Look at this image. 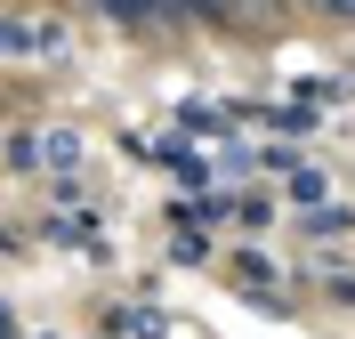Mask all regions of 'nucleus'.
<instances>
[{"mask_svg":"<svg viewBox=\"0 0 355 339\" xmlns=\"http://www.w3.org/2000/svg\"><path fill=\"white\" fill-rule=\"evenodd\" d=\"M33 234H41V243H65V250H81V259H97V267L113 259V243H105V226H97V218H41Z\"/></svg>","mask_w":355,"mask_h":339,"instance_id":"f257e3e1","label":"nucleus"},{"mask_svg":"<svg viewBox=\"0 0 355 339\" xmlns=\"http://www.w3.org/2000/svg\"><path fill=\"white\" fill-rule=\"evenodd\" d=\"M65 33L57 24H24V17H0V57H57Z\"/></svg>","mask_w":355,"mask_h":339,"instance_id":"f03ea898","label":"nucleus"},{"mask_svg":"<svg viewBox=\"0 0 355 339\" xmlns=\"http://www.w3.org/2000/svg\"><path fill=\"white\" fill-rule=\"evenodd\" d=\"M33 162H41V170H57V178H65V170H81V130H33Z\"/></svg>","mask_w":355,"mask_h":339,"instance_id":"7ed1b4c3","label":"nucleus"},{"mask_svg":"<svg viewBox=\"0 0 355 339\" xmlns=\"http://www.w3.org/2000/svg\"><path fill=\"white\" fill-rule=\"evenodd\" d=\"M146 162H170V170H178V178H186V186H210V162H202L194 146H186V137H162V146H154V154H146Z\"/></svg>","mask_w":355,"mask_h":339,"instance_id":"20e7f679","label":"nucleus"},{"mask_svg":"<svg viewBox=\"0 0 355 339\" xmlns=\"http://www.w3.org/2000/svg\"><path fill=\"white\" fill-rule=\"evenodd\" d=\"M299 226H307V234H347V226H355V210H339V202H315Z\"/></svg>","mask_w":355,"mask_h":339,"instance_id":"39448f33","label":"nucleus"},{"mask_svg":"<svg viewBox=\"0 0 355 339\" xmlns=\"http://www.w3.org/2000/svg\"><path fill=\"white\" fill-rule=\"evenodd\" d=\"M283 178H291V202H299V210L323 202V170H307V162H299V170H283Z\"/></svg>","mask_w":355,"mask_h":339,"instance_id":"423d86ee","label":"nucleus"},{"mask_svg":"<svg viewBox=\"0 0 355 339\" xmlns=\"http://www.w3.org/2000/svg\"><path fill=\"white\" fill-rule=\"evenodd\" d=\"M121 331H130V339H170V323H162L154 307H130V315H121Z\"/></svg>","mask_w":355,"mask_h":339,"instance_id":"0eeeda50","label":"nucleus"},{"mask_svg":"<svg viewBox=\"0 0 355 339\" xmlns=\"http://www.w3.org/2000/svg\"><path fill=\"white\" fill-rule=\"evenodd\" d=\"M8 170H24V178L41 170V162H33V130H17V137H8Z\"/></svg>","mask_w":355,"mask_h":339,"instance_id":"6e6552de","label":"nucleus"},{"mask_svg":"<svg viewBox=\"0 0 355 339\" xmlns=\"http://www.w3.org/2000/svg\"><path fill=\"white\" fill-rule=\"evenodd\" d=\"M170 259H202V226H178V234H170Z\"/></svg>","mask_w":355,"mask_h":339,"instance_id":"1a4fd4ad","label":"nucleus"},{"mask_svg":"<svg viewBox=\"0 0 355 339\" xmlns=\"http://www.w3.org/2000/svg\"><path fill=\"white\" fill-rule=\"evenodd\" d=\"M323 291H331L339 307H355V275H323Z\"/></svg>","mask_w":355,"mask_h":339,"instance_id":"9d476101","label":"nucleus"},{"mask_svg":"<svg viewBox=\"0 0 355 339\" xmlns=\"http://www.w3.org/2000/svg\"><path fill=\"white\" fill-rule=\"evenodd\" d=\"M323 8H331V17H347V24H355V0H323Z\"/></svg>","mask_w":355,"mask_h":339,"instance_id":"9b49d317","label":"nucleus"},{"mask_svg":"<svg viewBox=\"0 0 355 339\" xmlns=\"http://www.w3.org/2000/svg\"><path fill=\"white\" fill-rule=\"evenodd\" d=\"M0 339H8V315H0Z\"/></svg>","mask_w":355,"mask_h":339,"instance_id":"f8f14e48","label":"nucleus"}]
</instances>
